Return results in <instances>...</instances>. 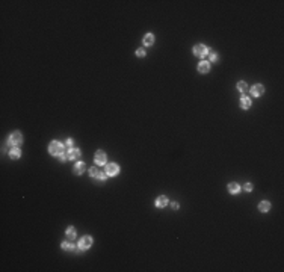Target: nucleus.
Segmentation results:
<instances>
[{"instance_id": "f257e3e1", "label": "nucleus", "mask_w": 284, "mask_h": 272, "mask_svg": "<svg viewBox=\"0 0 284 272\" xmlns=\"http://www.w3.org/2000/svg\"><path fill=\"white\" fill-rule=\"evenodd\" d=\"M49 151H50V154H53V156H61L64 153V145L57 141H53L49 147Z\"/></svg>"}, {"instance_id": "f03ea898", "label": "nucleus", "mask_w": 284, "mask_h": 272, "mask_svg": "<svg viewBox=\"0 0 284 272\" xmlns=\"http://www.w3.org/2000/svg\"><path fill=\"white\" fill-rule=\"evenodd\" d=\"M9 145H12V147H17V145H20L23 142V136H21V133L20 132H15V133H12L11 136H9Z\"/></svg>"}, {"instance_id": "7ed1b4c3", "label": "nucleus", "mask_w": 284, "mask_h": 272, "mask_svg": "<svg viewBox=\"0 0 284 272\" xmlns=\"http://www.w3.org/2000/svg\"><path fill=\"white\" fill-rule=\"evenodd\" d=\"M194 53H195L196 56L203 58V56L209 55V49L206 47V45H203V44H198V45H195V47H194Z\"/></svg>"}, {"instance_id": "20e7f679", "label": "nucleus", "mask_w": 284, "mask_h": 272, "mask_svg": "<svg viewBox=\"0 0 284 272\" xmlns=\"http://www.w3.org/2000/svg\"><path fill=\"white\" fill-rule=\"evenodd\" d=\"M118 172H120V166L115 165V163H109L107 166H106V175H109V177L116 175Z\"/></svg>"}, {"instance_id": "39448f33", "label": "nucleus", "mask_w": 284, "mask_h": 272, "mask_svg": "<svg viewBox=\"0 0 284 272\" xmlns=\"http://www.w3.org/2000/svg\"><path fill=\"white\" fill-rule=\"evenodd\" d=\"M91 245H92V239L89 236H85V237H82L80 240H79V248H80V249H88Z\"/></svg>"}, {"instance_id": "423d86ee", "label": "nucleus", "mask_w": 284, "mask_h": 272, "mask_svg": "<svg viewBox=\"0 0 284 272\" xmlns=\"http://www.w3.org/2000/svg\"><path fill=\"white\" fill-rule=\"evenodd\" d=\"M89 174H91V177L98 178V180H106V174L101 172V171H98L97 168H91L89 169Z\"/></svg>"}, {"instance_id": "0eeeda50", "label": "nucleus", "mask_w": 284, "mask_h": 272, "mask_svg": "<svg viewBox=\"0 0 284 272\" xmlns=\"http://www.w3.org/2000/svg\"><path fill=\"white\" fill-rule=\"evenodd\" d=\"M95 162L98 165H106V153H104V151H97L95 153Z\"/></svg>"}, {"instance_id": "6e6552de", "label": "nucleus", "mask_w": 284, "mask_h": 272, "mask_svg": "<svg viewBox=\"0 0 284 272\" xmlns=\"http://www.w3.org/2000/svg\"><path fill=\"white\" fill-rule=\"evenodd\" d=\"M67 156H68V160H76V159L80 157V150H79V148H71Z\"/></svg>"}, {"instance_id": "1a4fd4ad", "label": "nucleus", "mask_w": 284, "mask_h": 272, "mask_svg": "<svg viewBox=\"0 0 284 272\" xmlns=\"http://www.w3.org/2000/svg\"><path fill=\"white\" fill-rule=\"evenodd\" d=\"M263 91H265V88H263V85H255L251 88V94H253L254 97H259L263 94Z\"/></svg>"}, {"instance_id": "9d476101", "label": "nucleus", "mask_w": 284, "mask_h": 272, "mask_svg": "<svg viewBox=\"0 0 284 272\" xmlns=\"http://www.w3.org/2000/svg\"><path fill=\"white\" fill-rule=\"evenodd\" d=\"M209 70H210V65H209V62L203 61V62H200V64H198V71H200V73H207Z\"/></svg>"}, {"instance_id": "9b49d317", "label": "nucleus", "mask_w": 284, "mask_h": 272, "mask_svg": "<svg viewBox=\"0 0 284 272\" xmlns=\"http://www.w3.org/2000/svg\"><path fill=\"white\" fill-rule=\"evenodd\" d=\"M166 204H168V198L166 197H159V198H157V201H156L157 207H165Z\"/></svg>"}, {"instance_id": "f8f14e48", "label": "nucleus", "mask_w": 284, "mask_h": 272, "mask_svg": "<svg viewBox=\"0 0 284 272\" xmlns=\"http://www.w3.org/2000/svg\"><path fill=\"white\" fill-rule=\"evenodd\" d=\"M228 190L231 192V194H237V192L240 190V186L237 183H230L228 184Z\"/></svg>"}, {"instance_id": "ddd939ff", "label": "nucleus", "mask_w": 284, "mask_h": 272, "mask_svg": "<svg viewBox=\"0 0 284 272\" xmlns=\"http://www.w3.org/2000/svg\"><path fill=\"white\" fill-rule=\"evenodd\" d=\"M240 104H242V108H243V109H248L249 106H251V98H248V97H242V98H240Z\"/></svg>"}, {"instance_id": "4468645a", "label": "nucleus", "mask_w": 284, "mask_h": 272, "mask_svg": "<svg viewBox=\"0 0 284 272\" xmlns=\"http://www.w3.org/2000/svg\"><path fill=\"white\" fill-rule=\"evenodd\" d=\"M144 42H145V45H153V44H154V36L151 35V34L145 35V38H144Z\"/></svg>"}, {"instance_id": "2eb2a0df", "label": "nucleus", "mask_w": 284, "mask_h": 272, "mask_svg": "<svg viewBox=\"0 0 284 272\" xmlns=\"http://www.w3.org/2000/svg\"><path fill=\"white\" fill-rule=\"evenodd\" d=\"M259 209H260V212H268V210L270 209V203H268V201H261V203L259 204Z\"/></svg>"}, {"instance_id": "dca6fc26", "label": "nucleus", "mask_w": 284, "mask_h": 272, "mask_svg": "<svg viewBox=\"0 0 284 272\" xmlns=\"http://www.w3.org/2000/svg\"><path fill=\"white\" fill-rule=\"evenodd\" d=\"M85 171V163H82V162H79L76 166H74V172L76 174H82V172Z\"/></svg>"}, {"instance_id": "f3484780", "label": "nucleus", "mask_w": 284, "mask_h": 272, "mask_svg": "<svg viewBox=\"0 0 284 272\" xmlns=\"http://www.w3.org/2000/svg\"><path fill=\"white\" fill-rule=\"evenodd\" d=\"M9 157H11V159H14V160H17V159L20 157V150H18V148L12 150L11 153H9Z\"/></svg>"}, {"instance_id": "a211bd4d", "label": "nucleus", "mask_w": 284, "mask_h": 272, "mask_svg": "<svg viewBox=\"0 0 284 272\" xmlns=\"http://www.w3.org/2000/svg\"><path fill=\"white\" fill-rule=\"evenodd\" d=\"M237 89H239L240 92H245L248 89V86H246L245 82H239V83H237Z\"/></svg>"}, {"instance_id": "6ab92c4d", "label": "nucleus", "mask_w": 284, "mask_h": 272, "mask_svg": "<svg viewBox=\"0 0 284 272\" xmlns=\"http://www.w3.org/2000/svg\"><path fill=\"white\" fill-rule=\"evenodd\" d=\"M67 236H68L70 239H74V237H76V230L73 228V227H70V228L67 230Z\"/></svg>"}, {"instance_id": "aec40b11", "label": "nucleus", "mask_w": 284, "mask_h": 272, "mask_svg": "<svg viewBox=\"0 0 284 272\" xmlns=\"http://www.w3.org/2000/svg\"><path fill=\"white\" fill-rule=\"evenodd\" d=\"M209 56H210V61H212V62H216L218 61V55H216L213 50H209Z\"/></svg>"}, {"instance_id": "412c9836", "label": "nucleus", "mask_w": 284, "mask_h": 272, "mask_svg": "<svg viewBox=\"0 0 284 272\" xmlns=\"http://www.w3.org/2000/svg\"><path fill=\"white\" fill-rule=\"evenodd\" d=\"M62 248H64V249H73L74 247H73L71 243H68V242H64V243H62Z\"/></svg>"}, {"instance_id": "4be33fe9", "label": "nucleus", "mask_w": 284, "mask_h": 272, "mask_svg": "<svg viewBox=\"0 0 284 272\" xmlns=\"http://www.w3.org/2000/svg\"><path fill=\"white\" fill-rule=\"evenodd\" d=\"M136 55L139 56V58H144V56H145V50H144V49H138V50H136Z\"/></svg>"}, {"instance_id": "5701e85b", "label": "nucleus", "mask_w": 284, "mask_h": 272, "mask_svg": "<svg viewBox=\"0 0 284 272\" xmlns=\"http://www.w3.org/2000/svg\"><path fill=\"white\" fill-rule=\"evenodd\" d=\"M245 190H248V192L253 190V184H251V183H246V184H245Z\"/></svg>"}, {"instance_id": "b1692460", "label": "nucleus", "mask_w": 284, "mask_h": 272, "mask_svg": "<svg viewBox=\"0 0 284 272\" xmlns=\"http://www.w3.org/2000/svg\"><path fill=\"white\" fill-rule=\"evenodd\" d=\"M67 147H73V139H68L67 141Z\"/></svg>"}, {"instance_id": "393cba45", "label": "nucleus", "mask_w": 284, "mask_h": 272, "mask_svg": "<svg viewBox=\"0 0 284 272\" xmlns=\"http://www.w3.org/2000/svg\"><path fill=\"white\" fill-rule=\"evenodd\" d=\"M171 206H172V209H178V204H177V203H172Z\"/></svg>"}]
</instances>
